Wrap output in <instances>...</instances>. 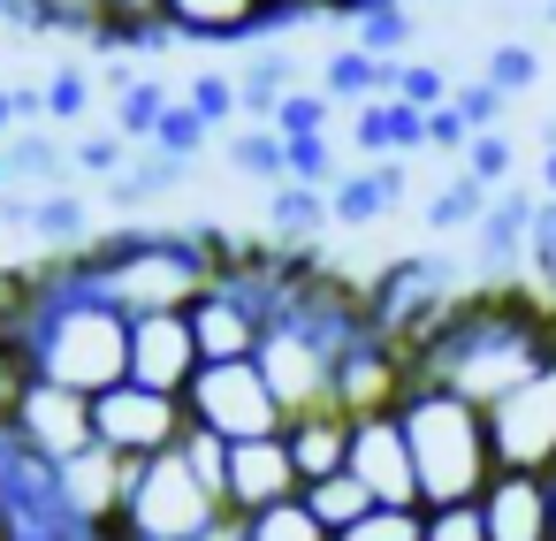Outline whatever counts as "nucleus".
I'll return each mask as SVG.
<instances>
[{"mask_svg":"<svg viewBox=\"0 0 556 541\" xmlns=\"http://www.w3.org/2000/svg\"><path fill=\"white\" fill-rule=\"evenodd\" d=\"M404 191H412V161H351V176L328 191L336 229H374V222H389V214L404 206Z\"/></svg>","mask_w":556,"mask_h":541,"instance_id":"a211bd4d","label":"nucleus"},{"mask_svg":"<svg viewBox=\"0 0 556 541\" xmlns=\"http://www.w3.org/2000/svg\"><path fill=\"white\" fill-rule=\"evenodd\" d=\"M450 92H457V77H450L442 62H404V70H396V100H404V108H419V115L450 108Z\"/></svg>","mask_w":556,"mask_h":541,"instance_id":"f704fd0d","label":"nucleus"},{"mask_svg":"<svg viewBox=\"0 0 556 541\" xmlns=\"http://www.w3.org/2000/svg\"><path fill=\"white\" fill-rule=\"evenodd\" d=\"M336 541H427V511H396V503H374L358 526H343Z\"/></svg>","mask_w":556,"mask_h":541,"instance_id":"4c0bfd02","label":"nucleus"},{"mask_svg":"<svg viewBox=\"0 0 556 541\" xmlns=\"http://www.w3.org/2000/svg\"><path fill=\"white\" fill-rule=\"evenodd\" d=\"M184 100H191V108L214 123V138L244 123V92H237V77H229V70H199V77L184 85Z\"/></svg>","mask_w":556,"mask_h":541,"instance_id":"2f4dec72","label":"nucleus"},{"mask_svg":"<svg viewBox=\"0 0 556 541\" xmlns=\"http://www.w3.org/2000/svg\"><path fill=\"white\" fill-rule=\"evenodd\" d=\"M191 328H199L206 366H222V358H260V343H267V313H260L244 290H229L222 275H214V290L191 305Z\"/></svg>","mask_w":556,"mask_h":541,"instance_id":"dca6fc26","label":"nucleus"},{"mask_svg":"<svg viewBox=\"0 0 556 541\" xmlns=\"http://www.w3.org/2000/svg\"><path fill=\"white\" fill-rule=\"evenodd\" d=\"M396 70H404V62H381V54H366V47H336V54L320 62V92L351 115V108H366V100H396Z\"/></svg>","mask_w":556,"mask_h":541,"instance_id":"aec40b11","label":"nucleus"},{"mask_svg":"<svg viewBox=\"0 0 556 541\" xmlns=\"http://www.w3.org/2000/svg\"><path fill=\"white\" fill-rule=\"evenodd\" d=\"M100 290L138 320V313H191L206 290H214V244H206V222L191 229H168V222H123V229H100L85 244Z\"/></svg>","mask_w":556,"mask_h":541,"instance_id":"f03ea898","label":"nucleus"},{"mask_svg":"<svg viewBox=\"0 0 556 541\" xmlns=\"http://www.w3.org/2000/svg\"><path fill=\"white\" fill-rule=\"evenodd\" d=\"M85 108H92V70L85 62H62L47 77V123H85Z\"/></svg>","mask_w":556,"mask_h":541,"instance_id":"58836bf2","label":"nucleus"},{"mask_svg":"<svg viewBox=\"0 0 556 541\" xmlns=\"http://www.w3.org/2000/svg\"><path fill=\"white\" fill-rule=\"evenodd\" d=\"M480 77H488L495 92L526 100V92L541 85V47H533V39H488V47H480Z\"/></svg>","mask_w":556,"mask_h":541,"instance_id":"bb28decb","label":"nucleus"},{"mask_svg":"<svg viewBox=\"0 0 556 541\" xmlns=\"http://www.w3.org/2000/svg\"><path fill=\"white\" fill-rule=\"evenodd\" d=\"M184 92H168L161 77H138L130 92H115V130L130 138V146H153V130H161V115L176 108Z\"/></svg>","mask_w":556,"mask_h":541,"instance_id":"cd10ccee","label":"nucleus"},{"mask_svg":"<svg viewBox=\"0 0 556 541\" xmlns=\"http://www.w3.org/2000/svg\"><path fill=\"white\" fill-rule=\"evenodd\" d=\"M465 146H472V123H465L457 108H434V115H427V153H457V161H465Z\"/></svg>","mask_w":556,"mask_h":541,"instance_id":"c03bdc74","label":"nucleus"},{"mask_svg":"<svg viewBox=\"0 0 556 541\" xmlns=\"http://www.w3.org/2000/svg\"><path fill=\"white\" fill-rule=\"evenodd\" d=\"M412 39H419V9H412V0H389V9L358 16V39H351V47H366V54H381V62H404Z\"/></svg>","mask_w":556,"mask_h":541,"instance_id":"c756f323","label":"nucleus"},{"mask_svg":"<svg viewBox=\"0 0 556 541\" xmlns=\"http://www.w3.org/2000/svg\"><path fill=\"white\" fill-rule=\"evenodd\" d=\"M222 153H229V168H237L244 184H267V191L290 184V138H282L275 123H237Z\"/></svg>","mask_w":556,"mask_h":541,"instance_id":"b1692460","label":"nucleus"},{"mask_svg":"<svg viewBox=\"0 0 556 541\" xmlns=\"http://www.w3.org/2000/svg\"><path fill=\"white\" fill-rule=\"evenodd\" d=\"M260 366H267V381H275V397H282L290 419L313 412V404H336L343 351H336L328 336H313V328H298V320H275L267 343H260Z\"/></svg>","mask_w":556,"mask_h":541,"instance_id":"0eeeda50","label":"nucleus"},{"mask_svg":"<svg viewBox=\"0 0 556 541\" xmlns=\"http://www.w3.org/2000/svg\"><path fill=\"white\" fill-rule=\"evenodd\" d=\"M351 473L366 480L374 503H396V511H427L419 495V465H412V435L396 412H366L358 435H351Z\"/></svg>","mask_w":556,"mask_h":541,"instance_id":"f8f14e48","label":"nucleus"},{"mask_svg":"<svg viewBox=\"0 0 556 541\" xmlns=\"http://www.w3.org/2000/svg\"><path fill=\"white\" fill-rule=\"evenodd\" d=\"M206 351H199V328L191 313H138L130 320V381L161 389V397H191Z\"/></svg>","mask_w":556,"mask_h":541,"instance_id":"9b49d317","label":"nucleus"},{"mask_svg":"<svg viewBox=\"0 0 556 541\" xmlns=\"http://www.w3.org/2000/svg\"><path fill=\"white\" fill-rule=\"evenodd\" d=\"M412 358L419 381L457 389L472 404H503L518 381H533L556 358V305L518 282H480L412 343Z\"/></svg>","mask_w":556,"mask_h":541,"instance_id":"f257e3e1","label":"nucleus"},{"mask_svg":"<svg viewBox=\"0 0 556 541\" xmlns=\"http://www.w3.org/2000/svg\"><path fill=\"white\" fill-rule=\"evenodd\" d=\"M9 427H16L24 450L47 457V465H70L77 450L100 442V427H92V397H85V389H62V381H47V374H31V389L16 397Z\"/></svg>","mask_w":556,"mask_h":541,"instance_id":"6e6552de","label":"nucleus"},{"mask_svg":"<svg viewBox=\"0 0 556 541\" xmlns=\"http://www.w3.org/2000/svg\"><path fill=\"white\" fill-rule=\"evenodd\" d=\"M427 541H488L480 503H442V511H427Z\"/></svg>","mask_w":556,"mask_h":541,"instance_id":"37998d69","label":"nucleus"},{"mask_svg":"<svg viewBox=\"0 0 556 541\" xmlns=\"http://www.w3.org/2000/svg\"><path fill=\"white\" fill-rule=\"evenodd\" d=\"M92 427H100V442H108L115 457H161V450L184 442L191 404H184V397H161V389H146V381H115V389L92 397Z\"/></svg>","mask_w":556,"mask_h":541,"instance_id":"423d86ee","label":"nucleus"},{"mask_svg":"<svg viewBox=\"0 0 556 541\" xmlns=\"http://www.w3.org/2000/svg\"><path fill=\"white\" fill-rule=\"evenodd\" d=\"M244 541H336V533L313 518L305 495H290V503H275V511H252V518H244Z\"/></svg>","mask_w":556,"mask_h":541,"instance_id":"7c9ffc66","label":"nucleus"},{"mask_svg":"<svg viewBox=\"0 0 556 541\" xmlns=\"http://www.w3.org/2000/svg\"><path fill=\"white\" fill-rule=\"evenodd\" d=\"M488 427H495V457L503 465L548 473L556 465V358L533 381H518L503 404H488Z\"/></svg>","mask_w":556,"mask_h":541,"instance_id":"1a4fd4ad","label":"nucleus"},{"mask_svg":"<svg viewBox=\"0 0 556 541\" xmlns=\"http://www.w3.org/2000/svg\"><path fill=\"white\" fill-rule=\"evenodd\" d=\"M465 176H480L488 191H510L518 184V146H510V130H480L472 146H465V161H457Z\"/></svg>","mask_w":556,"mask_h":541,"instance_id":"72a5a7b5","label":"nucleus"},{"mask_svg":"<svg viewBox=\"0 0 556 541\" xmlns=\"http://www.w3.org/2000/svg\"><path fill=\"white\" fill-rule=\"evenodd\" d=\"M229 503L184 465V450L130 457V503H123V541H199Z\"/></svg>","mask_w":556,"mask_h":541,"instance_id":"20e7f679","label":"nucleus"},{"mask_svg":"<svg viewBox=\"0 0 556 541\" xmlns=\"http://www.w3.org/2000/svg\"><path fill=\"white\" fill-rule=\"evenodd\" d=\"M488 206H495V191H488L480 176H465V168H457V176L427 199V214H419V222H427L434 237H457V229H480V214H488Z\"/></svg>","mask_w":556,"mask_h":541,"instance_id":"a878e982","label":"nucleus"},{"mask_svg":"<svg viewBox=\"0 0 556 541\" xmlns=\"http://www.w3.org/2000/svg\"><path fill=\"white\" fill-rule=\"evenodd\" d=\"M24 237H39L47 252H85L100 229H92V206H85V191H31Z\"/></svg>","mask_w":556,"mask_h":541,"instance_id":"4be33fe9","label":"nucleus"},{"mask_svg":"<svg viewBox=\"0 0 556 541\" xmlns=\"http://www.w3.org/2000/svg\"><path fill=\"white\" fill-rule=\"evenodd\" d=\"M161 9H168V32L184 47H252L275 32L267 0H161Z\"/></svg>","mask_w":556,"mask_h":541,"instance_id":"f3484780","label":"nucleus"},{"mask_svg":"<svg viewBox=\"0 0 556 541\" xmlns=\"http://www.w3.org/2000/svg\"><path fill=\"white\" fill-rule=\"evenodd\" d=\"M130 153H138V146H130L123 130H100V138H85L70 161H77V176H85V184H115V176L130 168Z\"/></svg>","mask_w":556,"mask_h":541,"instance_id":"a19ab883","label":"nucleus"},{"mask_svg":"<svg viewBox=\"0 0 556 541\" xmlns=\"http://www.w3.org/2000/svg\"><path fill=\"white\" fill-rule=\"evenodd\" d=\"M480 526H488V541H556V495H548V473L503 465V473L480 488Z\"/></svg>","mask_w":556,"mask_h":541,"instance_id":"ddd939ff","label":"nucleus"},{"mask_svg":"<svg viewBox=\"0 0 556 541\" xmlns=\"http://www.w3.org/2000/svg\"><path fill=\"white\" fill-rule=\"evenodd\" d=\"M237 92H244V123H275V108L298 92V54L290 47H260L237 62Z\"/></svg>","mask_w":556,"mask_h":541,"instance_id":"412c9836","label":"nucleus"},{"mask_svg":"<svg viewBox=\"0 0 556 541\" xmlns=\"http://www.w3.org/2000/svg\"><path fill=\"white\" fill-rule=\"evenodd\" d=\"M290 495H305V473H298V457H290L282 435L229 442V511H237V518L275 511V503H290Z\"/></svg>","mask_w":556,"mask_h":541,"instance_id":"4468645a","label":"nucleus"},{"mask_svg":"<svg viewBox=\"0 0 556 541\" xmlns=\"http://www.w3.org/2000/svg\"><path fill=\"white\" fill-rule=\"evenodd\" d=\"M184 404H191V427H214L222 442H260V435L290 427V412H282V397H275V381H267L260 358L199 366V381H191Z\"/></svg>","mask_w":556,"mask_h":541,"instance_id":"39448f33","label":"nucleus"},{"mask_svg":"<svg viewBox=\"0 0 556 541\" xmlns=\"http://www.w3.org/2000/svg\"><path fill=\"white\" fill-rule=\"evenodd\" d=\"M450 108H457V115L472 123V138H480V130H503V115H510V92H495L488 77H457Z\"/></svg>","mask_w":556,"mask_h":541,"instance_id":"ea45409f","label":"nucleus"},{"mask_svg":"<svg viewBox=\"0 0 556 541\" xmlns=\"http://www.w3.org/2000/svg\"><path fill=\"white\" fill-rule=\"evenodd\" d=\"M328 123H336V100L328 92H290L275 108V130L282 138H328Z\"/></svg>","mask_w":556,"mask_h":541,"instance_id":"79ce46f5","label":"nucleus"},{"mask_svg":"<svg viewBox=\"0 0 556 541\" xmlns=\"http://www.w3.org/2000/svg\"><path fill=\"white\" fill-rule=\"evenodd\" d=\"M541 199H556V146L541 153Z\"/></svg>","mask_w":556,"mask_h":541,"instance_id":"09e8293b","label":"nucleus"},{"mask_svg":"<svg viewBox=\"0 0 556 541\" xmlns=\"http://www.w3.org/2000/svg\"><path fill=\"white\" fill-rule=\"evenodd\" d=\"M267 9H275V32H282V24H298V16H313L305 0H267Z\"/></svg>","mask_w":556,"mask_h":541,"instance_id":"de8ad7c7","label":"nucleus"},{"mask_svg":"<svg viewBox=\"0 0 556 541\" xmlns=\"http://www.w3.org/2000/svg\"><path fill=\"white\" fill-rule=\"evenodd\" d=\"M54 488H62V511L100 533V541H123V503H130V457H115L108 442L77 450L70 465H54Z\"/></svg>","mask_w":556,"mask_h":541,"instance_id":"9d476101","label":"nucleus"},{"mask_svg":"<svg viewBox=\"0 0 556 541\" xmlns=\"http://www.w3.org/2000/svg\"><path fill=\"white\" fill-rule=\"evenodd\" d=\"M396 419H404V435H412V465H419V495H427V511H442V503H480V488L503 473V457H495V427H488V404L419 381V389L396 404Z\"/></svg>","mask_w":556,"mask_h":541,"instance_id":"7ed1b4c3","label":"nucleus"},{"mask_svg":"<svg viewBox=\"0 0 556 541\" xmlns=\"http://www.w3.org/2000/svg\"><path fill=\"white\" fill-rule=\"evenodd\" d=\"M313 16H343V24H358V16H374V9H389V0H305Z\"/></svg>","mask_w":556,"mask_h":541,"instance_id":"a18cd8bd","label":"nucleus"},{"mask_svg":"<svg viewBox=\"0 0 556 541\" xmlns=\"http://www.w3.org/2000/svg\"><path fill=\"white\" fill-rule=\"evenodd\" d=\"M351 168L336 161V138H290V184H313V191H336Z\"/></svg>","mask_w":556,"mask_h":541,"instance_id":"c9c22d12","label":"nucleus"},{"mask_svg":"<svg viewBox=\"0 0 556 541\" xmlns=\"http://www.w3.org/2000/svg\"><path fill=\"white\" fill-rule=\"evenodd\" d=\"M351 435H358V412H343V404H313V412H298V419L282 427V442H290L305 488L351 465Z\"/></svg>","mask_w":556,"mask_h":541,"instance_id":"6ab92c4d","label":"nucleus"},{"mask_svg":"<svg viewBox=\"0 0 556 541\" xmlns=\"http://www.w3.org/2000/svg\"><path fill=\"white\" fill-rule=\"evenodd\" d=\"M548 495H556V465H548Z\"/></svg>","mask_w":556,"mask_h":541,"instance_id":"3c124183","label":"nucleus"},{"mask_svg":"<svg viewBox=\"0 0 556 541\" xmlns=\"http://www.w3.org/2000/svg\"><path fill=\"white\" fill-rule=\"evenodd\" d=\"M184 184H191V161H168V153L146 146V161H130V168L108 184V206H115V214H146L153 199H168V191H184Z\"/></svg>","mask_w":556,"mask_h":541,"instance_id":"393cba45","label":"nucleus"},{"mask_svg":"<svg viewBox=\"0 0 556 541\" xmlns=\"http://www.w3.org/2000/svg\"><path fill=\"white\" fill-rule=\"evenodd\" d=\"M541 24H556V0H541Z\"/></svg>","mask_w":556,"mask_h":541,"instance_id":"8fccbe9b","label":"nucleus"},{"mask_svg":"<svg viewBox=\"0 0 556 541\" xmlns=\"http://www.w3.org/2000/svg\"><path fill=\"white\" fill-rule=\"evenodd\" d=\"M214 146V123L191 108V100H176L168 115H161V130H153V153H168V161H199Z\"/></svg>","mask_w":556,"mask_h":541,"instance_id":"473e14b6","label":"nucleus"},{"mask_svg":"<svg viewBox=\"0 0 556 541\" xmlns=\"http://www.w3.org/2000/svg\"><path fill=\"white\" fill-rule=\"evenodd\" d=\"M533 214H541V191H526V184L495 191V206H488L480 229H472V275H480V282H510V275L526 267Z\"/></svg>","mask_w":556,"mask_h":541,"instance_id":"2eb2a0df","label":"nucleus"},{"mask_svg":"<svg viewBox=\"0 0 556 541\" xmlns=\"http://www.w3.org/2000/svg\"><path fill=\"white\" fill-rule=\"evenodd\" d=\"M305 503H313V518L328 526V533H343V526H358L366 511H374V495H366V480L343 465V473H328V480H313L305 488Z\"/></svg>","mask_w":556,"mask_h":541,"instance_id":"c85d7f7f","label":"nucleus"},{"mask_svg":"<svg viewBox=\"0 0 556 541\" xmlns=\"http://www.w3.org/2000/svg\"><path fill=\"white\" fill-rule=\"evenodd\" d=\"M176 450H184V465H191L222 503H229V442H222L214 427H184V442H176Z\"/></svg>","mask_w":556,"mask_h":541,"instance_id":"e433bc0d","label":"nucleus"},{"mask_svg":"<svg viewBox=\"0 0 556 541\" xmlns=\"http://www.w3.org/2000/svg\"><path fill=\"white\" fill-rule=\"evenodd\" d=\"M267 229H275V244H313V237H328L336 229V206H328V191H313V184H275L267 191Z\"/></svg>","mask_w":556,"mask_h":541,"instance_id":"5701e85b","label":"nucleus"},{"mask_svg":"<svg viewBox=\"0 0 556 541\" xmlns=\"http://www.w3.org/2000/svg\"><path fill=\"white\" fill-rule=\"evenodd\" d=\"M24 130V115H16V85H0V146H9Z\"/></svg>","mask_w":556,"mask_h":541,"instance_id":"49530a36","label":"nucleus"}]
</instances>
